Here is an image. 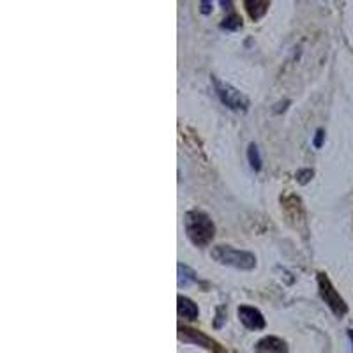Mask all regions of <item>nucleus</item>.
<instances>
[{"mask_svg": "<svg viewBox=\"0 0 353 353\" xmlns=\"http://www.w3.org/2000/svg\"><path fill=\"white\" fill-rule=\"evenodd\" d=\"M184 228L187 238L194 246L207 247L212 242L214 235H216V226L212 219L201 210H189L184 216Z\"/></svg>", "mask_w": 353, "mask_h": 353, "instance_id": "obj_1", "label": "nucleus"}, {"mask_svg": "<svg viewBox=\"0 0 353 353\" xmlns=\"http://www.w3.org/2000/svg\"><path fill=\"white\" fill-rule=\"evenodd\" d=\"M210 258L225 267H234L238 271H253L256 267V256L249 251H238L231 246H216L210 251Z\"/></svg>", "mask_w": 353, "mask_h": 353, "instance_id": "obj_2", "label": "nucleus"}, {"mask_svg": "<svg viewBox=\"0 0 353 353\" xmlns=\"http://www.w3.org/2000/svg\"><path fill=\"white\" fill-rule=\"evenodd\" d=\"M212 82L214 87H216V92H218L219 99H221V103L225 106H228L234 111H240V113L249 110V99H247V95H244L242 92L237 91L235 87L228 85V83L219 82L218 78H214Z\"/></svg>", "mask_w": 353, "mask_h": 353, "instance_id": "obj_3", "label": "nucleus"}, {"mask_svg": "<svg viewBox=\"0 0 353 353\" xmlns=\"http://www.w3.org/2000/svg\"><path fill=\"white\" fill-rule=\"evenodd\" d=\"M318 288H320V295L325 300V304L332 309V312L336 317H345L348 308H346L345 300L341 299V295L336 292V288L332 286L330 280L325 274H318Z\"/></svg>", "mask_w": 353, "mask_h": 353, "instance_id": "obj_4", "label": "nucleus"}, {"mask_svg": "<svg viewBox=\"0 0 353 353\" xmlns=\"http://www.w3.org/2000/svg\"><path fill=\"white\" fill-rule=\"evenodd\" d=\"M237 315L240 323H242L246 329L249 330L265 329V318H263V315L256 308H251V306H240Z\"/></svg>", "mask_w": 353, "mask_h": 353, "instance_id": "obj_5", "label": "nucleus"}, {"mask_svg": "<svg viewBox=\"0 0 353 353\" xmlns=\"http://www.w3.org/2000/svg\"><path fill=\"white\" fill-rule=\"evenodd\" d=\"M179 336H181L182 341L191 343V345L203 346L205 350H218V345H216L210 337H207L205 334H201L200 330L189 329V327H181V329H179Z\"/></svg>", "mask_w": 353, "mask_h": 353, "instance_id": "obj_6", "label": "nucleus"}, {"mask_svg": "<svg viewBox=\"0 0 353 353\" xmlns=\"http://www.w3.org/2000/svg\"><path fill=\"white\" fill-rule=\"evenodd\" d=\"M176 311H179V317L185 318V320H196L200 311H198V306L194 304L193 300L187 299V297H179L176 299Z\"/></svg>", "mask_w": 353, "mask_h": 353, "instance_id": "obj_7", "label": "nucleus"}, {"mask_svg": "<svg viewBox=\"0 0 353 353\" xmlns=\"http://www.w3.org/2000/svg\"><path fill=\"white\" fill-rule=\"evenodd\" d=\"M244 5H246L247 14L256 21L265 16V12L269 11V5H271V0H246Z\"/></svg>", "mask_w": 353, "mask_h": 353, "instance_id": "obj_8", "label": "nucleus"}, {"mask_svg": "<svg viewBox=\"0 0 353 353\" xmlns=\"http://www.w3.org/2000/svg\"><path fill=\"white\" fill-rule=\"evenodd\" d=\"M256 350H258V352H288V346L283 339H280V337L269 336L263 337L262 341H258Z\"/></svg>", "mask_w": 353, "mask_h": 353, "instance_id": "obj_9", "label": "nucleus"}, {"mask_svg": "<svg viewBox=\"0 0 353 353\" xmlns=\"http://www.w3.org/2000/svg\"><path fill=\"white\" fill-rule=\"evenodd\" d=\"M198 277L193 271L185 265H179V286H189L191 283H196Z\"/></svg>", "mask_w": 353, "mask_h": 353, "instance_id": "obj_10", "label": "nucleus"}, {"mask_svg": "<svg viewBox=\"0 0 353 353\" xmlns=\"http://www.w3.org/2000/svg\"><path fill=\"white\" fill-rule=\"evenodd\" d=\"M247 161H249L251 168L255 170V172L262 168V156H260V150L255 144H251L247 147Z\"/></svg>", "mask_w": 353, "mask_h": 353, "instance_id": "obj_11", "label": "nucleus"}, {"mask_svg": "<svg viewBox=\"0 0 353 353\" xmlns=\"http://www.w3.org/2000/svg\"><path fill=\"white\" fill-rule=\"evenodd\" d=\"M221 27L226 30H237L242 27V20H240V16H237V14H230V16L223 21Z\"/></svg>", "mask_w": 353, "mask_h": 353, "instance_id": "obj_12", "label": "nucleus"}, {"mask_svg": "<svg viewBox=\"0 0 353 353\" xmlns=\"http://www.w3.org/2000/svg\"><path fill=\"white\" fill-rule=\"evenodd\" d=\"M311 179H312V170L304 168L297 172V182H299V184H308Z\"/></svg>", "mask_w": 353, "mask_h": 353, "instance_id": "obj_13", "label": "nucleus"}, {"mask_svg": "<svg viewBox=\"0 0 353 353\" xmlns=\"http://www.w3.org/2000/svg\"><path fill=\"white\" fill-rule=\"evenodd\" d=\"M323 140H325L323 129H318L317 135H315V140H312V147H315V148H320L321 145H323Z\"/></svg>", "mask_w": 353, "mask_h": 353, "instance_id": "obj_14", "label": "nucleus"}, {"mask_svg": "<svg viewBox=\"0 0 353 353\" xmlns=\"http://www.w3.org/2000/svg\"><path fill=\"white\" fill-rule=\"evenodd\" d=\"M201 12H203V14H210V12H212L210 0H201Z\"/></svg>", "mask_w": 353, "mask_h": 353, "instance_id": "obj_15", "label": "nucleus"}, {"mask_svg": "<svg viewBox=\"0 0 353 353\" xmlns=\"http://www.w3.org/2000/svg\"><path fill=\"white\" fill-rule=\"evenodd\" d=\"M221 4L225 9H231V0H221Z\"/></svg>", "mask_w": 353, "mask_h": 353, "instance_id": "obj_16", "label": "nucleus"}, {"mask_svg": "<svg viewBox=\"0 0 353 353\" xmlns=\"http://www.w3.org/2000/svg\"><path fill=\"white\" fill-rule=\"evenodd\" d=\"M348 336H350V339H352V343H353V330H348Z\"/></svg>", "mask_w": 353, "mask_h": 353, "instance_id": "obj_17", "label": "nucleus"}]
</instances>
